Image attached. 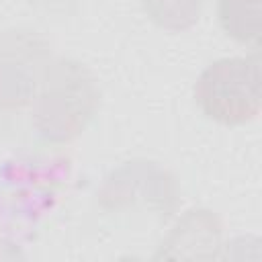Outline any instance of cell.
<instances>
[{
  "instance_id": "obj_3",
  "label": "cell",
  "mask_w": 262,
  "mask_h": 262,
  "mask_svg": "<svg viewBox=\"0 0 262 262\" xmlns=\"http://www.w3.org/2000/svg\"><path fill=\"white\" fill-rule=\"evenodd\" d=\"M49 61L47 45L39 35L0 33V106L18 108L33 102Z\"/></svg>"
},
{
  "instance_id": "obj_1",
  "label": "cell",
  "mask_w": 262,
  "mask_h": 262,
  "mask_svg": "<svg viewBox=\"0 0 262 262\" xmlns=\"http://www.w3.org/2000/svg\"><path fill=\"white\" fill-rule=\"evenodd\" d=\"M98 88L84 66L72 59L49 61L33 98V123L53 143L78 137L98 106Z\"/></svg>"
},
{
  "instance_id": "obj_4",
  "label": "cell",
  "mask_w": 262,
  "mask_h": 262,
  "mask_svg": "<svg viewBox=\"0 0 262 262\" xmlns=\"http://www.w3.org/2000/svg\"><path fill=\"white\" fill-rule=\"evenodd\" d=\"M160 256L166 258H213L221 246V223L207 209L188 211L164 239Z\"/></svg>"
},
{
  "instance_id": "obj_2",
  "label": "cell",
  "mask_w": 262,
  "mask_h": 262,
  "mask_svg": "<svg viewBox=\"0 0 262 262\" xmlns=\"http://www.w3.org/2000/svg\"><path fill=\"white\" fill-rule=\"evenodd\" d=\"M260 53L221 57L209 63L194 82L201 113L225 127L252 123L262 106Z\"/></svg>"
},
{
  "instance_id": "obj_6",
  "label": "cell",
  "mask_w": 262,
  "mask_h": 262,
  "mask_svg": "<svg viewBox=\"0 0 262 262\" xmlns=\"http://www.w3.org/2000/svg\"><path fill=\"white\" fill-rule=\"evenodd\" d=\"M203 0H141V8L160 29L182 33L196 25Z\"/></svg>"
},
{
  "instance_id": "obj_5",
  "label": "cell",
  "mask_w": 262,
  "mask_h": 262,
  "mask_svg": "<svg viewBox=\"0 0 262 262\" xmlns=\"http://www.w3.org/2000/svg\"><path fill=\"white\" fill-rule=\"evenodd\" d=\"M217 20L233 41L260 47L262 0H217Z\"/></svg>"
}]
</instances>
